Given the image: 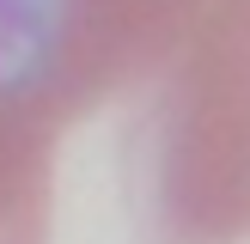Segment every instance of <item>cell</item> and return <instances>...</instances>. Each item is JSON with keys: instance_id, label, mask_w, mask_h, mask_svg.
<instances>
[{"instance_id": "2", "label": "cell", "mask_w": 250, "mask_h": 244, "mask_svg": "<svg viewBox=\"0 0 250 244\" xmlns=\"http://www.w3.org/2000/svg\"><path fill=\"white\" fill-rule=\"evenodd\" d=\"M55 110L43 92H0V244H43Z\"/></svg>"}, {"instance_id": "1", "label": "cell", "mask_w": 250, "mask_h": 244, "mask_svg": "<svg viewBox=\"0 0 250 244\" xmlns=\"http://www.w3.org/2000/svg\"><path fill=\"white\" fill-rule=\"evenodd\" d=\"M61 73L85 110L134 98L122 177L141 244L250 238V0H67Z\"/></svg>"}]
</instances>
